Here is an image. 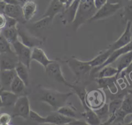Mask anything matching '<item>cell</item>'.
Wrapping results in <instances>:
<instances>
[{"label":"cell","mask_w":132,"mask_h":125,"mask_svg":"<svg viewBox=\"0 0 132 125\" xmlns=\"http://www.w3.org/2000/svg\"><path fill=\"white\" fill-rule=\"evenodd\" d=\"M39 91V99L51 106L54 110L66 105L68 98L73 95V92L63 93L57 90L40 86Z\"/></svg>","instance_id":"6da1fadb"},{"label":"cell","mask_w":132,"mask_h":125,"mask_svg":"<svg viewBox=\"0 0 132 125\" xmlns=\"http://www.w3.org/2000/svg\"><path fill=\"white\" fill-rule=\"evenodd\" d=\"M96 8L94 0H80L74 20L72 22L73 29L76 31L95 14Z\"/></svg>","instance_id":"7a4b0ae2"},{"label":"cell","mask_w":132,"mask_h":125,"mask_svg":"<svg viewBox=\"0 0 132 125\" xmlns=\"http://www.w3.org/2000/svg\"><path fill=\"white\" fill-rule=\"evenodd\" d=\"M64 62L77 78L76 83H79L80 80L85 75L90 72L92 68L88 61H81L74 57H71Z\"/></svg>","instance_id":"3957f363"},{"label":"cell","mask_w":132,"mask_h":125,"mask_svg":"<svg viewBox=\"0 0 132 125\" xmlns=\"http://www.w3.org/2000/svg\"><path fill=\"white\" fill-rule=\"evenodd\" d=\"M16 54L19 61L25 65L30 69V62L31 60V56L32 49L24 45L19 40L15 41L12 44Z\"/></svg>","instance_id":"277c9868"},{"label":"cell","mask_w":132,"mask_h":125,"mask_svg":"<svg viewBox=\"0 0 132 125\" xmlns=\"http://www.w3.org/2000/svg\"><path fill=\"white\" fill-rule=\"evenodd\" d=\"M105 97L100 90H92L87 92L85 97V102L88 108L95 110L105 104Z\"/></svg>","instance_id":"5b68a950"},{"label":"cell","mask_w":132,"mask_h":125,"mask_svg":"<svg viewBox=\"0 0 132 125\" xmlns=\"http://www.w3.org/2000/svg\"><path fill=\"white\" fill-rule=\"evenodd\" d=\"M13 117H21L24 119L29 118L30 111L29 101L27 96H19L13 105Z\"/></svg>","instance_id":"8992f818"},{"label":"cell","mask_w":132,"mask_h":125,"mask_svg":"<svg viewBox=\"0 0 132 125\" xmlns=\"http://www.w3.org/2000/svg\"><path fill=\"white\" fill-rule=\"evenodd\" d=\"M122 6V5L119 4H111L107 2L97 10L95 14L89 20V22L95 21L108 17L117 12Z\"/></svg>","instance_id":"52a82bcc"},{"label":"cell","mask_w":132,"mask_h":125,"mask_svg":"<svg viewBox=\"0 0 132 125\" xmlns=\"http://www.w3.org/2000/svg\"><path fill=\"white\" fill-rule=\"evenodd\" d=\"M19 62L16 54L12 50L0 54L1 70L14 69Z\"/></svg>","instance_id":"ba28073f"},{"label":"cell","mask_w":132,"mask_h":125,"mask_svg":"<svg viewBox=\"0 0 132 125\" xmlns=\"http://www.w3.org/2000/svg\"><path fill=\"white\" fill-rule=\"evenodd\" d=\"M131 21H127L126 27L123 33L118 38V39L109 46V48H110L112 52L115 50L126 45L131 41Z\"/></svg>","instance_id":"9c48e42d"},{"label":"cell","mask_w":132,"mask_h":125,"mask_svg":"<svg viewBox=\"0 0 132 125\" xmlns=\"http://www.w3.org/2000/svg\"><path fill=\"white\" fill-rule=\"evenodd\" d=\"M131 50H132V40L130 41V42L129 43L126 45L113 51L111 53V54L110 55V56H109L108 59L107 60V61L103 65H102L101 66H100L99 67H97L92 68L90 72V74H95L103 67H104L106 65H110V64L113 63V62H114L116 61V60L120 56H121L126 52L130 51Z\"/></svg>","instance_id":"30bf717a"},{"label":"cell","mask_w":132,"mask_h":125,"mask_svg":"<svg viewBox=\"0 0 132 125\" xmlns=\"http://www.w3.org/2000/svg\"><path fill=\"white\" fill-rule=\"evenodd\" d=\"M45 70L48 76L53 78L57 82L68 86L69 83L67 81L63 76L60 65L58 62L54 61L50 63L45 68Z\"/></svg>","instance_id":"8fae6325"},{"label":"cell","mask_w":132,"mask_h":125,"mask_svg":"<svg viewBox=\"0 0 132 125\" xmlns=\"http://www.w3.org/2000/svg\"><path fill=\"white\" fill-rule=\"evenodd\" d=\"M80 0H73L61 13V18L64 24L72 23L75 19Z\"/></svg>","instance_id":"7c38bea8"},{"label":"cell","mask_w":132,"mask_h":125,"mask_svg":"<svg viewBox=\"0 0 132 125\" xmlns=\"http://www.w3.org/2000/svg\"><path fill=\"white\" fill-rule=\"evenodd\" d=\"M19 37L20 38L21 42L27 47L33 48L35 47L41 45L43 40L35 36L30 35L27 34L25 31L18 28Z\"/></svg>","instance_id":"4fadbf2b"},{"label":"cell","mask_w":132,"mask_h":125,"mask_svg":"<svg viewBox=\"0 0 132 125\" xmlns=\"http://www.w3.org/2000/svg\"><path fill=\"white\" fill-rule=\"evenodd\" d=\"M66 7L59 0H51L46 10L41 16V17H50L53 20L54 17L59 13H62Z\"/></svg>","instance_id":"5bb4252c"},{"label":"cell","mask_w":132,"mask_h":125,"mask_svg":"<svg viewBox=\"0 0 132 125\" xmlns=\"http://www.w3.org/2000/svg\"><path fill=\"white\" fill-rule=\"evenodd\" d=\"M4 14L9 17H11L16 20L18 22H21L22 23H25L26 21L24 20L22 8L20 5H10L7 4Z\"/></svg>","instance_id":"9a60e30c"},{"label":"cell","mask_w":132,"mask_h":125,"mask_svg":"<svg viewBox=\"0 0 132 125\" xmlns=\"http://www.w3.org/2000/svg\"><path fill=\"white\" fill-rule=\"evenodd\" d=\"M16 76L15 69L1 70L0 81L2 88L5 90L10 91L11 84Z\"/></svg>","instance_id":"2e32d148"},{"label":"cell","mask_w":132,"mask_h":125,"mask_svg":"<svg viewBox=\"0 0 132 125\" xmlns=\"http://www.w3.org/2000/svg\"><path fill=\"white\" fill-rule=\"evenodd\" d=\"M74 119L75 118L66 117L56 112L45 117L44 123H48L57 125L68 124Z\"/></svg>","instance_id":"e0dca14e"},{"label":"cell","mask_w":132,"mask_h":125,"mask_svg":"<svg viewBox=\"0 0 132 125\" xmlns=\"http://www.w3.org/2000/svg\"><path fill=\"white\" fill-rule=\"evenodd\" d=\"M31 58L32 60H35L39 63L44 68L48 64L54 61L49 59L45 52L38 46L35 47L32 49Z\"/></svg>","instance_id":"ac0fdd59"},{"label":"cell","mask_w":132,"mask_h":125,"mask_svg":"<svg viewBox=\"0 0 132 125\" xmlns=\"http://www.w3.org/2000/svg\"><path fill=\"white\" fill-rule=\"evenodd\" d=\"M116 61V68L118 69V74L116 78H117L121 73L132 63V50L120 56Z\"/></svg>","instance_id":"d6986e66"},{"label":"cell","mask_w":132,"mask_h":125,"mask_svg":"<svg viewBox=\"0 0 132 125\" xmlns=\"http://www.w3.org/2000/svg\"><path fill=\"white\" fill-rule=\"evenodd\" d=\"M22 8L24 19L26 22H27L31 20L35 15L37 10V5L34 1L27 0L23 4Z\"/></svg>","instance_id":"ffe728a7"},{"label":"cell","mask_w":132,"mask_h":125,"mask_svg":"<svg viewBox=\"0 0 132 125\" xmlns=\"http://www.w3.org/2000/svg\"><path fill=\"white\" fill-rule=\"evenodd\" d=\"M116 79L114 76L109 78H97L96 80L100 87L108 88L111 93L115 94L118 92V88L116 84Z\"/></svg>","instance_id":"44dd1931"},{"label":"cell","mask_w":132,"mask_h":125,"mask_svg":"<svg viewBox=\"0 0 132 125\" xmlns=\"http://www.w3.org/2000/svg\"><path fill=\"white\" fill-rule=\"evenodd\" d=\"M1 34L11 45L19 40V32L17 26L5 27L1 29Z\"/></svg>","instance_id":"7402d4cb"},{"label":"cell","mask_w":132,"mask_h":125,"mask_svg":"<svg viewBox=\"0 0 132 125\" xmlns=\"http://www.w3.org/2000/svg\"><path fill=\"white\" fill-rule=\"evenodd\" d=\"M19 96L11 91L3 90L1 93V98L3 106L14 105Z\"/></svg>","instance_id":"603a6c76"},{"label":"cell","mask_w":132,"mask_h":125,"mask_svg":"<svg viewBox=\"0 0 132 125\" xmlns=\"http://www.w3.org/2000/svg\"><path fill=\"white\" fill-rule=\"evenodd\" d=\"M112 51L110 48L99 53L91 60L88 61L89 64L92 67H97L103 65L108 59Z\"/></svg>","instance_id":"cb8c5ba5"},{"label":"cell","mask_w":132,"mask_h":125,"mask_svg":"<svg viewBox=\"0 0 132 125\" xmlns=\"http://www.w3.org/2000/svg\"><path fill=\"white\" fill-rule=\"evenodd\" d=\"M67 86L72 89L75 92V93L77 95L84 109L87 110L89 109V108H88L87 106L86 105L85 102V97L86 93L87 92L86 90L85 87L83 85L79 84V83L76 82L73 84L69 83Z\"/></svg>","instance_id":"d4e9b609"},{"label":"cell","mask_w":132,"mask_h":125,"mask_svg":"<svg viewBox=\"0 0 132 125\" xmlns=\"http://www.w3.org/2000/svg\"><path fill=\"white\" fill-rule=\"evenodd\" d=\"M81 116L88 124L97 125L102 124V121L95 112L90 108L85 110V111L81 113Z\"/></svg>","instance_id":"484cf974"},{"label":"cell","mask_w":132,"mask_h":125,"mask_svg":"<svg viewBox=\"0 0 132 125\" xmlns=\"http://www.w3.org/2000/svg\"><path fill=\"white\" fill-rule=\"evenodd\" d=\"M53 20L48 16L41 17V19L36 22L33 23L30 28L34 31L39 32L45 29L51 24H52Z\"/></svg>","instance_id":"4316f807"},{"label":"cell","mask_w":132,"mask_h":125,"mask_svg":"<svg viewBox=\"0 0 132 125\" xmlns=\"http://www.w3.org/2000/svg\"><path fill=\"white\" fill-rule=\"evenodd\" d=\"M14 69L17 76L22 80H23L26 86H28L29 83L28 72L29 69L27 67V66L20 62L18 63Z\"/></svg>","instance_id":"83f0119b"},{"label":"cell","mask_w":132,"mask_h":125,"mask_svg":"<svg viewBox=\"0 0 132 125\" xmlns=\"http://www.w3.org/2000/svg\"><path fill=\"white\" fill-rule=\"evenodd\" d=\"M97 73L96 77L97 78H109L114 76L116 77L118 74V69L115 67L108 65L102 68Z\"/></svg>","instance_id":"f1b7e54d"},{"label":"cell","mask_w":132,"mask_h":125,"mask_svg":"<svg viewBox=\"0 0 132 125\" xmlns=\"http://www.w3.org/2000/svg\"><path fill=\"white\" fill-rule=\"evenodd\" d=\"M26 86L23 80L16 76L11 84L10 91L19 96L24 92Z\"/></svg>","instance_id":"f546056e"},{"label":"cell","mask_w":132,"mask_h":125,"mask_svg":"<svg viewBox=\"0 0 132 125\" xmlns=\"http://www.w3.org/2000/svg\"><path fill=\"white\" fill-rule=\"evenodd\" d=\"M57 112L66 117L73 118H75L76 117L75 109L71 105H69L67 104L66 105L59 108L57 110Z\"/></svg>","instance_id":"4dcf8cb0"},{"label":"cell","mask_w":132,"mask_h":125,"mask_svg":"<svg viewBox=\"0 0 132 125\" xmlns=\"http://www.w3.org/2000/svg\"><path fill=\"white\" fill-rule=\"evenodd\" d=\"M132 96L128 94L123 97L121 109L127 114H132Z\"/></svg>","instance_id":"1f68e13d"},{"label":"cell","mask_w":132,"mask_h":125,"mask_svg":"<svg viewBox=\"0 0 132 125\" xmlns=\"http://www.w3.org/2000/svg\"><path fill=\"white\" fill-rule=\"evenodd\" d=\"M128 115L123 111L121 108L118 109L114 114H111L113 117L112 124H122L124 123V119L126 116Z\"/></svg>","instance_id":"d6a6232c"},{"label":"cell","mask_w":132,"mask_h":125,"mask_svg":"<svg viewBox=\"0 0 132 125\" xmlns=\"http://www.w3.org/2000/svg\"><path fill=\"white\" fill-rule=\"evenodd\" d=\"M123 97H117L112 100L110 102L109 104H108V110L109 115L114 114L118 109H119L121 108Z\"/></svg>","instance_id":"836d02e7"},{"label":"cell","mask_w":132,"mask_h":125,"mask_svg":"<svg viewBox=\"0 0 132 125\" xmlns=\"http://www.w3.org/2000/svg\"><path fill=\"white\" fill-rule=\"evenodd\" d=\"M124 17L127 21H132V0H128L124 5Z\"/></svg>","instance_id":"e575fe53"},{"label":"cell","mask_w":132,"mask_h":125,"mask_svg":"<svg viewBox=\"0 0 132 125\" xmlns=\"http://www.w3.org/2000/svg\"><path fill=\"white\" fill-rule=\"evenodd\" d=\"M101 120L103 118H108L109 113V110H108V104L105 103V104L100 107V108L94 110Z\"/></svg>","instance_id":"d590c367"},{"label":"cell","mask_w":132,"mask_h":125,"mask_svg":"<svg viewBox=\"0 0 132 125\" xmlns=\"http://www.w3.org/2000/svg\"><path fill=\"white\" fill-rule=\"evenodd\" d=\"M10 43L1 34L0 35V54L3 52L12 50L10 47Z\"/></svg>","instance_id":"8d00e7d4"},{"label":"cell","mask_w":132,"mask_h":125,"mask_svg":"<svg viewBox=\"0 0 132 125\" xmlns=\"http://www.w3.org/2000/svg\"><path fill=\"white\" fill-rule=\"evenodd\" d=\"M29 118L31 120H34L39 123H44V118L45 117L41 116L39 114H38L37 112H36L31 110H30V111Z\"/></svg>","instance_id":"74e56055"},{"label":"cell","mask_w":132,"mask_h":125,"mask_svg":"<svg viewBox=\"0 0 132 125\" xmlns=\"http://www.w3.org/2000/svg\"><path fill=\"white\" fill-rule=\"evenodd\" d=\"M11 120V116L8 113H3L0 114V125H8Z\"/></svg>","instance_id":"f35d334b"},{"label":"cell","mask_w":132,"mask_h":125,"mask_svg":"<svg viewBox=\"0 0 132 125\" xmlns=\"http://www.w3.org/2000/svg\"><path fill=\"white\" fill-rule=\"evenodd\" d=\"M121 73H124V74H120L122 75V76L127 75L129 79L132 81V63L126 68L124 69Z\"/></svg>","instance_id":"ab89813d"},{"label":"cell","mask_w":132,"mask_h":125,"mask_svg":"<svg viewBox=\"0 0 132 125\" xmlns=\"http://www.w3.org/2000/svg\"><path fill=\"white\" fill-rule=\"evenodd\" d=\"M5 16L6 19V23L5 27H12V26H17L18 21L6 15Z\"/></svg>","instance_id":"60d3db41"},{"label":"cell","mask_w":132,"mask_h":125,"mask_svg":"<svg viewBox=\"0 0 132 125\" xmlns=\"http://www.w3.org/2000/svg\"><path fill=\"white\" fill-rule=\"evenodd\" d=\"M107 2V0H94V3L96 8L98 10Z\"/></svg>","instance_id":"b9f144b4"},{"label":"cell","mask_w":132,"mask_h":125,"mask_svg":"<svg viewBox=\"0 0 132 125\" xmlns=\"http://www.w3.org/2000/svg\"><path fill=\"white\" fill-rule=\"evenodd\" d=\"M68 124H71V125H86L88 124L85 121V120H78L76 119H74L71 122H70Z\"/></svg>","instance_id":"7bdbcfd3"},{"label":"cell","mask_w":132,"mask_h":125,"mask_svg":"<svg viewBox=\"0 0 132 125\" xmlns=\"http://www.w3.org/2000/svg\"><path fill=\"white\" fill-rule=\"evenodd\" d=\"M6 19L4 14L0 13V29H3L6 26Z\"/></svg>","instance_id":"ee69618b"},{"label":"cell","mask_w":132,"mask_h":125,"mask_svg":"<svg viewBox=\"0 0 132 125\" xmlns=\"http://www.w3.org/2000/svg\"><path fill=\"white\" fill-rule=\"evenodd\" d=\"M128 1V0H107V2L111 4H119L122 5L123 4L125 5Z\"/></svg>","instance_id":"f6af8a7d"},{"label":"cell","mask_w":132,"mask_h":125,"mask_svg":"<svg viewBox=\"0 0 132 125\" xmlns=\"http://www.w3.org/2000/svg\"><path fill=\"white\" fill-rule=\"evenodd\" d=\"M6 5V3L4 1H0V13L4 14Z\"/></svg>","instance_id":"bcb514c9"},{"label":"cell","mask_w":132,"mask_h":125,"mask_svg":"<svg viewBox=\"0 0 132 125\" xmlns=\"http://www.w3.org/2000/svg\"><path fill=\"white\" fill-rule=\"evenodd\" d=\"M6 4L10 5H20V3L18 0H4Z\"/></svg>","instance_id":"7dc6e473"},{"label":"cell","mask_w":132,"mask_h":125,"mask_svg":"<svg viewBox=\"0 0 132 125\" xmlns=\"http://www.w3.org/2000/svg\"><path fill=\"white\" fill-rule=\"evenodd\" d=\"M3 90V88H2V89H1L0 90V107L1 108L2 106H2V101H1V92H2V91Z\"/></svg>","instance_id":"c3c4849f"},{"label":"cell","mask_w":132,"mask_h":125,"mask_svg":"<svg viewBox=\"0 0 132 125\" xmlns=\"http://www.w3.org/2000/svg\"><path fill=\"white\" fill-rule=\"evenodd\" d=\"M127 92H128V93L129 95H130L132 96V89H129V90H128Z\"/></svg>","instance_id":"681fc988"},{"label":"cell","mask_w":132,"mask_h":125,"mask_svg":"<svg viewBox=\"0 0 132 125\" xmlns=\"http://www.w3.org/2000/svg\"><path fill=\"white\" fill-rule=\"evenodd\" d=\"M18 1L20 3V4H24L27 0H18Z\"/></svg>","instance_id":"f907efd6"},{"label":"cell","mask_w":132,"mask_h":125,"mask_svg":"<svg viewBox=\"0 0 132 125\" xmlns=\"http://www.w3.org/2000/svg\"><path fill=\"white\" fill-rule=\"evenodd\" d=\"M73 0H69V5L71 3V2L73 1Z\"/></svg>","instance_id":"816d5d0a"},{"label":"cell","mask_w":132,"mask_h":125,"mask_svg":"<svg viewBox=\"0 0 132 125\" xmlns=\"http://www.w3.org/2000/svg\"><path fill=\"white\" fill-rule=\"evenodd\" d=\"M2 88V84H1V81H0V90Z\"/></svg>","instance_id":"f5cc1de1"},{"label":"cell","mask_w":132,"mask_h":125,"mask_svg":"<svg viewBox=\"0 0 132 125\" xmlns=\"http://www.w3.org/2000/svg\"><path fill=\"white\" fill-rule=\"evenodd\" d=\"M127 124H128V125H132V120H131V122H130L129 123H127Z\"/></svg>","instance_id":"db71d44e"},{"label":"cell","mask_w":132,"mask_h":125,"mask_svg":"<svg viewBox=\"0 0 132 125\" xmlns=\"http://www.w3.org/2000/svg\"><path fill=\"white\" fill-rule=\"evenodd\" d=\"M1 34V29H0V35Z\"/></svg>","instance_id":"11a10c76"},{"label":"cell","mask_w":132,"mask_h":125,"mask_svg":"<svg viewBox=\"0 0 132 125\" xmlns=\"http://www.w3.org/2000/svg\"><path fill=\"white\" fill-rule=\"evenodd\" d=\"M0 1H4V0H0Z\"/></svg>","instance_id":"9f6ffc18"},{"label":"cell","mask_w":132,"mask_h":125,"mask_svg":"<svg viewBox=\"0 0 132 125\" xmlns=\"http://www.w3.org/2000/svg\"><path fill=\"white\" fill-rule=\"evenodd\" d=\"M0 71H1V66H0Z\"/></svg>","instance_id":"6f0895ef"},{"label":"cell","mask_w":132,"mask_h":125,"mask_svg":"<svg viewBox=\"0 0 132 125\" xmlns=\"http://www.w3.org/2000/svg\"><path fill=\"white\" fill-rule=\"evenodd\" d=\"M0 108H1V107H0Z\"/></svg>","instance_id":"680465c9"}]
</instances>
